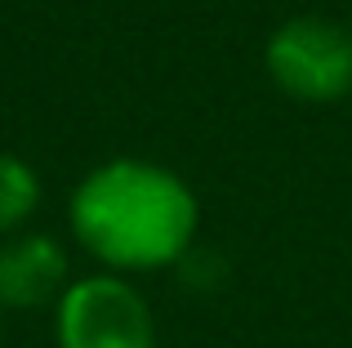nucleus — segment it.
Wrapping results in <instances>:
<instances>
[{
	"mask_svg": "<svg viewBox=\"0 0 352 348\" xmlns=\"http://www.w3.org/2000/svg\"><path fill=\"white\" fill-rule=\"evenodd\" d=\"M72 232L112 272L170 268L188 254L201 210L174 170L138 157L103 161L72 192Z\"/></svg>",
	"mask_w": 352,
	"mask_h": 348,
	"instance_id": "obj_1",
	"label": "nucleus"
},
{
	"mask_svg": "<svg viewBox=\"0 0 352 348\" xmlns=\"http://www.w3.org/2000/svg\"><path fill=\"white\" fill-rule=\"evenodd\" d=\"M58 348H152L156 326L147 299L116 272H94L67 286L54 322Z\"/></svg>",
	"mask_w": 352,
	"mask_h": 348,
	"instance_id": "obj_2",
	"label": "nucleus"
},
{
	"mask_svg": "<svg viewBox=\"0 0 352 348\" xmlns=\"http://www.w3.org/2000/svg\"><path fill=\"white\" fill-rule=\"evenodd\" d=\"M267 72L294 98L335 103L352 94V27L330 18H290L267 41Z\"/></svg>",
	"mask_w": 352,
	"mask_h": 348,
	"instance_id": "obj_3",
	"label": "nucleus"
},
{
	"mask_svg": "<svg viewBox=\"0 0 352 348\" xmlns=\"http://www.w3.org/2000/svg\"><path fill=\"white\" fill-rule=\"evenodd\" d=\"M67 250L45 232H18L0 246V308H45L67 295Z\"/></svg>",
	"mask_w": 352,
	"mask_h": 348,
	"instance_id": "obj_4",
	"label": "nucleus"
},
{
	"mask_svg": "<svg viewBox=\"0 0 352 348\" xmlns=\"http://www.w3.org/2000/svg\"><path fill=\"white\" fill-rule=\"evenodd\" d=\"M41 206V174L14 152H0V232H18Z\"/></svg>",
	"mask_w": 352,
	"mask_h": 348,
	"instance_id": "obj_5",
	"label": "nucleus"
},
{
	"mask_svg": "<svg viewBox=\"0 0 352 348\" xmlns=\"http://www.w3.org/2000/svg\"><path fill=\"white\" fill-rule=\"evenodd\" d=\"M0 317H5V308H0Z\"/></svg>",
	"mask_w": 352,
	"mask_h": 348,
	"instance_id": "obj_6",
	"label": "nucleus"
}]
</instances>
